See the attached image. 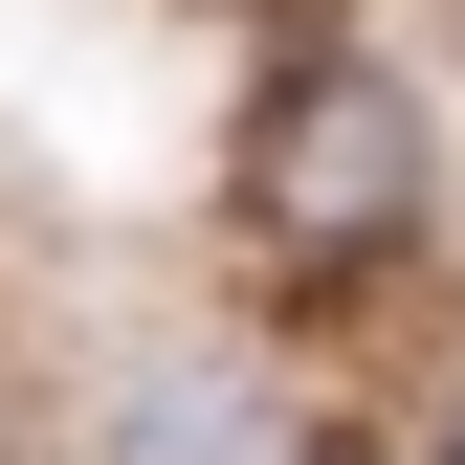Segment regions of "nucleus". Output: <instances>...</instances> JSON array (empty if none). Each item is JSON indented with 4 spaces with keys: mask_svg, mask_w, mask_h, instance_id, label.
<instances>
[{
    "mask_svg": "<svg viewBox=\"0 0 465 465\" xmlns=\"http://www.w3.org/2000/svg\"><path fill=\"white\" fill-rule=\"evenodd\" d=\"M266 222H288V244H332V266L399 244V222H421V111H399L377 67H311V89L266 111Z\"/></svg>",
    "mask_w": 465,
    "mask_h": 465,
    "instance_id": "obj_1",
    "label": "nucleus"
},
{
    "mask_svg": "<svg viewBox=\"0 0 465 465\" xmlns=\"http://www.w3.org/2000/svg\"><path fill=\"white\" fill-rule=\"evenodd\" d=\"M111 465H266V399L222 377V355H178V377L111 399Z\"/></svg>",
    "mask_w": 465,
    "mask_h": 465,
    "instance_id": "obj_2",
    "label": "nucleus"
},
{
    "mask_svg": "<svg viewBox=\"0 0 465 465\" xmlns=\"http://www.w3.org/2000/svg\"><path fill=\"white\" fill-rule=\"evenodd\" d=\"M311 465H355V443H311Z\"/></svg>",
    "mask_w": 465,
    "mask_h": 465,
    "instance_id": "obj_3",
    "label": "nucleus"
},
{
    "mask_svg": "<svg viewBox=\"0 0 465 465\" xmlns=\"http://www.w3.org/2000/svg\"><path fill=\"white\" fill-rule=\"evenodd\" d=\"M443 465H465V421H443Z\"/></svg>",
    "mask_w": 465,
    "mask_h": 465,
    "instance_id": "obj_4",
    "label": "nucleus"
}]
</instances>
